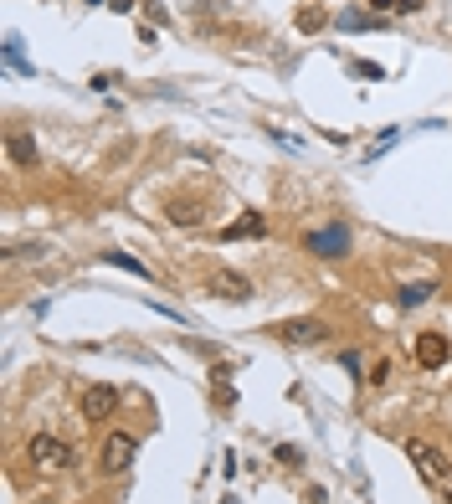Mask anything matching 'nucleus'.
I'll list each match as a JSON object with an SVG mask.
<instances>
[{
    "label": "nucleus",
    "instance_id": "1",
    "mask_svg": "<svg viewBox=\"0 0 452 504\" xmlns=\"http://www.w3.org/2000/svg\"><path fill=\"white\" fill-rule=\"evenodd\" d=\"M72 458H77V453H72L62 437H52V432H36V437L26 443V463H31L36 474H67Z\"/></svg>",
    "mask_w": 452,
    "mask_h": 504
},
{
    "label": "nucleus",
    "instance_id": "12",
    "mask_svg": "<svg viewBox=\"0 0 452 504\" xmlns=\"http://www.w3.org/2000/svg\"><path fill=\"white\" fill-rule=\"evenodd\" d=\"M396 299H401L406 309H416V304H427V299H432V284H401Z\"/></svg>",
    "mask_w": 452,
    "mask_h": 504
},
{
    "label": "nucleus",
    "instance_id": "7",
    "mask_svg": "<svg viewBox=\"0 0 452 504\" xmlns=\"http://www.w3.org/2000/svg\"><path fill=\"white\" fill-rule=\"evenodd\" d=\"M5 155H11V165H21V170H36V160H42V149H36L31 134H5Z\"/></svg>",
    "mask_w": 452,
    "mask_h": 504
},
{
    "label": "nucleus",
    "instance_id": "15",
    "mask_svg": "<svg viewBox=\"0 0 452 504\" xmlns=\"http://www.w3.org/2000/svg\"><path fill=\"white\" fill-rule=\"evenodd\" d=\"M108 263H119V268H129V273H144V263H134L129 252H108Z\"/></svg>",
    "mask_w": 452,
    "mask_h": 504
},
{
    "label": "nucleus",
    "instance_id": "5",
    "mask_svg": "<svg viewBox=\"0 0 452 504\" xmlns=\"http://www.w3.org/2000/svg\"><path fill=\"white\" fill-rule=\"evenodd\" d=\"M114 412H119V386H108V381L83 386V422H103Z\"/></svg>",
    "mask_w": 452,
    "mask_h": 504
},
{
    "label": "nucleus",
    "instance_id": "3",
    "mask_svg": "<svg viewBox=\"0 0 452 504\" xmlns=\"http://www.w3.org/2000/svg\"><path fill=\"white\" fill-rule=\"evenodd\" d=\"M206 293L226 299V304H247V299H252V278L237 273V268H216L211 278H206Z\"/></svg>",
    "mask_w": 452,
    "mask_h": 504
},
{
    "label": "nucleus",
    "instance_id": "11",
    "mask_svg": "<svg viewBox=\"0 0 452 504\" xmlns=\"http://www.w3.org/2000/svg\"><path fill=\"white\" fill-rule=\"evenodd\" d=\"M47 252V242H11L5 247V263H21V258H42Z\"/></svg>",
    "mask_w": 452,
    "mask_h": 504
},
{
    "label": "nucleus",
    "instance_id": "17",
    "mask_svg": "<svg viewBox=\"0 0 452 504\" xmlns=\"http://www.w3.org/2000/svg\"><path fill=\"white\" fill-rule=\"evenodd\" d=\"M442 504H452V494H442Z\"/></svg>",
    "mask_w": 452,
    "mask_h": 504
},
{
    "label": "nucleus",
    "instance_id": "6",
    "mask_svg": "<svg viewBox=\"0 0 452 504\" xmlns=\"http://www.w3.org/2000/svg\"><path fill=\"white\" fill-rule=\"evenodd\" d=\"M134 453H139V437L114 432V437L103 443V468H108V474H119V468H129V463H134Z\"/></svg>",
    "mask_w": 452,
    "mask_h": 504
},
{
    "label": "nucleus",
    "instance_id": "8",
    "mask_svg": "<svg viewBox=\"0 0 452 504\" xmlns=\"http://www.w3.org/2000/svg\"><path fill=\"white\" fill-rule=\"evenodd\" d=\"M416 365H427V371H437V365H448V340L442 335H416Z\"/></svg>",
    "mask_w": 452,
    "mask_h": 504
},
{
    "label": "nucleus",
    "instance_id": "13",
    "mask_svg": "<svg viewBox=\"0 0 452 504\" xmlns=\"http://www.w3.org/2000/svg\"><path fill=\"white\" fill-rule=\"evenodd\" d=\"M170 221H175V227H195V206L191 201H175V206H170Z\"/></svg>",
    "mask_w": 452,
    "mask_h": 504
},
{
    "label": "nucleus",
    "instance_id": "4",
    "mask_svg": "<svg viewBox=\"0 0 452 504\" xmlns=\"http://www.w3.org/2000/svg\"><path fill=\"white\" fill-rule=\"evenodd\" d=\"M324 335H329V330H324V319H283V324H273V340H278V345H293V350L319 345Z\"/></svg>",
    "mask_w": 452,
    "mask_h": 504
},
{
    "label": "nucleus",
    "instance_id": "16",
    "mask_svg": "<svg viewBox=\"0 0 452 504\" xmlns=\"http://www.w3.org/2000/svg\"><path fill=\"white\" fill-rule=\"evenodd\" d=\"M376 11H401V0H370Z\"/></svg>",
    "mask_w": 452,
    "mask_h": 504
},
{
    "label": "nucleus",
    "instance_id": "9",
    "mask_svg": "<svg viewBox=\"0 0 452 504\" xmlns=\"http://www.w3.org/2000/svg\"><path fill=\"white\" fill-rule=\"evenodd\" d=\"M309 247L319 252V258H339V247H345V232H339V227H329V232L309 237Z\"/></svg>",
    "mask_w": 452,
    "mask_h": 504
},
{
    "label": "nucleus",
    "instance_id": "14",
    "mask_svg": "<svg viewBox=\"0 0 452 504\" xmlns=\"http://www.w3.org/2000/svg\"><path fill=\"white\" fill-rule=\"evenodd\" d=\"M195 5V21H201V16H226V0H191Z\"/></svg>",
    "mask_w": 452,
    "mask_h": 504
},
{
    "label": "nucleus",
    "instance_id": "10",
    "mask_svg": "<svg viewBox=\"0 0 452 504\" xmlns=\"http://www.w3.org/2000/svg\"><path fill=\"white\" fill-rule=\"evenodd\" d=\"M221 237H226V242H237V237H262V216H242V221H232Z\"/></svg>",
    "mask_w": 452,
    "mask_h": 504
},
{
    "label": "nucleus",
    "instance_id": "2",
    "mask_svg": "<svg viewBox=\"0 0 452 504\" xmlns=\"http://www.w3.org/2000/svg\"><path fill=\"white\" fill-rule=\"evenodd\" d=\"M406 453H411V463H416V474L427 484H442L452 474V458L442 453V448H432V443H422V437H411L406 443Z\"/></svg>",
    "mask_w": 452,
    "mask_h": 504
}]
</instances>
